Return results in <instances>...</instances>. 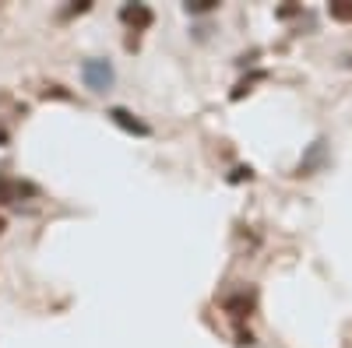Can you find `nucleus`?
<instances>
[{
  "instance_id": "nucleus-1",
  "label": "nucleus",
  "mask_w": 352,
  "mask_h": 348,
  "mask_svg": "<svg viewBox=\"0 0 352 348\" xmlns=\"http://www.w3.org/2000/svg\"><path fill=\"white\" fill-rule=\"evenodd\" d=\"M81 78L92 92H109L113 89V64L109 60H85L81 64Z\"/></svg>"
},
{
  "instance_id": "nucleus-2",
  "label": "nucleus",
  "mask_w": 352,
  "mask_h": 348,
  "mask_svg": "<svg viewBox=\"0 0 352 348\" xmlns=\"http://www.w3.org/2000/svg\"><path fill=\"white\" fill-rule=\"evenodd\" d=\"M106 116H109V120H113L116 127H124L127 134H138V137H148V134H152V130H148V124H141L138 116H134V113H127L124 106H113Z\"/></svg>"
},
{
  "instance_id": "nucleus-3",
  "label": "nucleus",
  "mask_w": 352,
  "mask_h": 348,
  "mask_svg": "<svg viewBox=\"0 0 352 348\" xmlns=\"http://www.w3.org/2000/svg\"><path fill=\"white\" fill-rule=\"evenodd\" d=\"M120 18H124L127 25H134V28H148L155 14H152V8H144V4H134V8L127 4V8L120 11Z\"/></svg>"
},
{
  "instance_id": "nucleus-4",
  "label": "nucleus",
  "mask_w": 352,
  "mask_h": 348,
  "mask_svg": "<svg viewBox=\"0 0 352 348\" xmlns=\"http://www.w3.org/2000/svg\"><path fill=\"white\" fill-rule=\"evenodd\" d=\"M18 194H32V187H18V183H11L8 176H0V205H11Z\"/></svg>"
},
{
  "instance_id": "nucleus-5",
  "label": "nucleus",
  "mask_w": 352,
  "mask_h": 348,
  "mask_svg": "<svg viewBox=\"0 0 352 348\" xmlns=\"http://www.w3.org/2000/svg\"><path fill=\"white\" fill-rule=\"evenodd\" d=\"M328 14H331L335 21H352V4H349V0H331Z\"/></svg>"
},
{
  "instance_id": "nucleus-6",
  "label": "nucleus",
  "mask_w": 352,
  "mask_h": 348,
  "mask_svg": "<svg viewBox=\"0 0 352 348\" xmlns=\"http://www.w3.org/2000/svg\"><path fill=\"white\" fill-rule=\"evenodd\" d=\"M320 155H324V141H317L314 148H310V155L300 162V176H307V172L314 169V162H320Z\"/></svg>"
},
{
  "instance_id": "nucleus-7",
  "label": "nucleus",
  "mask_w": 352,
  "mask_h": 348,
  "mask_svg": "<svg viewBox=\"0 0 352 348\" xmlns=\"http://www.w3.org/2000/svg\"><path fill=\"white\" fill-rule=\"evenodd\" d=\"M190 14H204V11H215V0H194V4H187Z\"/></svg>"
},
{
  "instance_id": "nucleus-8",
  "label": "nucleus",
  "mask_w": 352,
  "mask_h": 348,
  "mask_svg": "<svg viewBox=\"0 0 352 348\" xmlns=\"http://www.w3.org/2000/svg\"><path fill=\"white\" fill-rule=\"evenodd\" d=\"M250 176H254V169H250V165H240V169H232V176H229V180H232V183H240V180H250Z\"/></svg>"
},
{
  "instance_id": "nucleus-9",
  "label": "nucleus",
  "mask_w": 352,
  "mask_h": 348,
  "mask_svg": "<svg viewBox=\"0 0 352 348\" xmlns=\"http://www.w3.org/2000/svg\"><path fill=\"white\" fill-rule=\"evenodd\" d=\"M50 95H60V99H71V95H67V92L60 89V84H53V89H46V99H50Z\"/></svg>"
},
{
  "instance_id": "nucleus-10",
  "label": "nucleus",
  "mask_w": 352,
  "mask_h": 348,
  "mask_svg": "<svg viewBox=\"0 0 352 348\" xmlns=\"http://www.w3.org/2000/svg\"><path fill=\"white\" fill-rule=\"evenodd\" d=\"M4 141H8V134H4V130H0V144H4Z\"/></svg>"
},
{
  "instance_id": "nucleus-11",
  "label": "nucleus",
  "mask_w": 352,
  "mask_h": 348,
  "mask_svg": "<svg viewBox=\"0 0 352 348\" xmlns=\"http://www.w3.org/2000/svg\"><path fill=\"white\" fill-rule=\"evenodd\" d=\"M0 232H4V215H0Z\"/></svg>"
}]
</instances>
